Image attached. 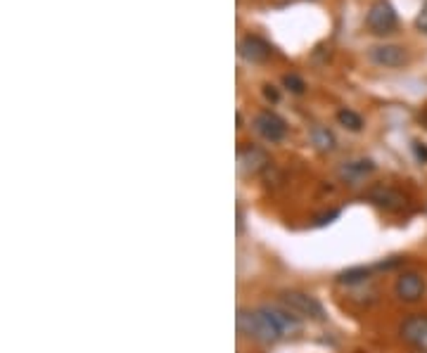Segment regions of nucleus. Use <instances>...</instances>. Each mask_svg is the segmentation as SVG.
I'll return each instance as SVG.
<instances>
[{
  "label": "nucleus",
  "mask_w": 427,
  "mask_h": 353,
  "mask_svg": "<svg viewBox=\"0 0 427 353\" xmlns=\"http://www.w3.org/2000/svg\"><path fill=\"white\" fill-rule=\"evenodd\" d=\"M237 330H240L245 337L254 339V342H261V344H275L285 339L280 335V330L275 328V323L271 320L266 306L237 311Z\"/></svg>",
  "instance_id": "obj_1"
},
{
  "label": "nucleus",
  "mask_w": 427,
  "mask_h": 353,
  "mask_svg": "<svg viewBox=\"0 0 427 353\" xmlns=\"http://www.w3.org/2000/svg\"><path fill=\"white\" fill-rule=\"evenodd\" d=\"M280 306L287 308L290 313L297 316L300 320H323L325 318V311L321 306L316 296L307 294V291H300V289H287L280 294Z\"/></svg>",
  "instance_id": "obj_2"
},
{
  "label": "nucleus",
  "mask_w": 427,
  "mask_h": 353,
  "mask_svg": "<svg viewBox=\"0 0 427 353\" xmlns=\"http://www.w3.org/2000/svg\"><path fill=\"white\" fill-rule=\"evenodd\" d=\"M397 12L392 8V3L387 0H375V3L370 5L368 15H365V26L375 33V36H387L397 29Z\"/></svg>",
  "instance_id": "obj_3"
},
{
  "label": "nucleus",
  "mask_w": 427,
  "mask_h": 353,
  "mask_svg": "<svg viewBox=\"0 0 427 353\" xmlns=\"http://www.w3.org/2000/svg\"><path fill=\"white\" fill-rule=\"evenodd\" d=\"M425 291H427L425 277L420 273H416V270H406V273L399 275L397 282H394V294L406 303L420 301V299L425 296Z\"/></svg>",
  "instance_id": "obj_4"
},
{
  "label": "nucleus",
  "mask_w": 427,
  "mask_h": 353,
  "mask_svg": "<svg viewBox=\"0 0 427 353\" xmlns=\"http://www.w3.org/2000/svg\"><path fill=\"white\" fill-rule=\"evenodd\" d=\"M254 131L261 135L266 142H280L287 135V124L275 112L263 110L254 117Z\"/></svg>",
  "instance_id": "obj_5"
},
{
  "label": "nucleus",
  "mask_w": 427,
  "mask_h": 353,
  "mask_svg": "<svg viewBox=\"0 0 427 353\" xmlns=\"http://www.w3.org/2000/svg\"><path fill=\"white\" fill-rule=\"evenodd\" d=\"M370 59L377 66H387V69H399V66L409 64V52L404 45L385 43V45H372L370 47Z\"/></svg>",
  "instance_id": "obj_6"
},
{
  "label": "nucleus",
  "mask_w": 427,
  "mask_h": 353,
  "mask_svg": "<svg viewBox=\"0 0 427 353\" xmlns=\"http://www.w3.org/2000/svg\"><path fill=\"white\" fill-rule=\"evenodd\" d=\"M399 335H402L404 342H409L411 346H418V349H427V316H409L399 328Z\"/></svg>",
  "instance_id": "obj_7"
},
{
  "label": "nucleus",
  "mask_w": 427,
  "mask_h": 353,
  "mask_svg": "<svg viewBox=\"0 0 427 353\" xmlns=\"http://www.w3.org/2000/svg\"><path fill=\"white\" fill-rule=\"evenodd\" d=\"M368 199L375 207L385 209V212H402L406 207V197L399 192V190L387 187V185H375L368 192Z\"/></svg>",
  "instance_id": "obj_8"
},
{
  "label": "nucleus",
  "mask_w": 427,
  "mask_h": 353,
  "mask_svg": "<svg viewBox=\"0 0 427 353\" xmlns=\"http://www.w3.org/2000/svg\"><path fill=\"white\" fill-rule=\"evenodd\" d=\"M237 52H240V57L245 62L261 64L271 57V45L259 36H245L240 40V45H237Z\"/></svg>",
  "instance_id": "obj_9"
},
{
  "label": "nucleus",
  "mask_w": 427,
  "mask_h": 353,
  "mask_svg": "<svg viewBox=\"0 0 427 353\" xmlns=\"http://www.w3.org/2000/svg\"><path fill=\"white\" fill-rule=\"evenodd\" d=\"M237 164H240V171L245 175H256V173L266 171L271 166V159L259 147H245V149H240V154H237Z\"/></svg>",
  "instance_id": "obj_10"
},
{
  "label": "nucleus",
  "mask_w": 427,
  "mask_h": 353,
  "mask_svg": "<svg viewBox=\"0 0 427 353\" xmlns=\"http://www.w3.org/2000/svg\"><path fill=\"white\" fill-rule=\"evenodd\" d=\"M375 171V164H372L370 159H354V161H344L340 166V178L347 180L349 185H356V183H361L365 175H370Z\"/></svg>",
  "instance_id": "obj_11"
},
{
  "label": "nucleus",
  "mask_w": 427,
  "mask_h": 353,
  "mask_svg": "<svg viewBox=\"0 0 427 353\" xmlns=\"http://www.w3.org/2000/svg\"><path fill=\"white\" fill-rule=\"evenodd\" d=\"M309 138H311V145H314L318 152H332V149L337 147L335 133H332L328 126H314L309 133Z\"/></svg>",
  "instance_id": "obj_12"
},
{
  "label": "nucleus",
  "mask_w": 427,
  "mask_h": 353,
  "mask_svg": "<svg viewBox=\"0 0 427 353\" xmlns=\"http://www.w3.org/2000/svg\"><path fill=\"white\" fill-rule=\"evenodd\" d=\"M370 277V268H365V266H354V268H347V270H342V273H337V282L340 284H361V282H365Z\"/></svg>",
  "instance_id": "obj_13"
},
{
  "label": "nucleus",
  "mask_w": 427,
  "mask_h": 353,
  "mask_svg": "<svg viewBox=\"0 0 427 353\" xmlns=\"http://www.w3.org/2000/svg\"><path fill=\"white\" fill-rule=\"evenodd\" d=\"M337 121H340V126H344L351 133H358L363 128L361 114H356V112H351V110H340V112H337Z\"/></svg>",
  "instance_id": "obj_14"
},
{
  "label": "nucleus",
  "mask_w": 427,
  "mask_h": 353,
  "mask_svg": "<svg viewBox=\"0 0 427 353\" xmlns=\"http://www.w3.org/2000/svg\"><path fill=\"white\" fill-rule=\"evenodd\" d=\"M283 86L287 88L290 93H295V95H302L304 91H307V83H304V79L297 76V74H285V76H283Z\"/></svg>",
  "instance_id": "obj_15"
},
{
  "label": "nucleus",
  "mask_w": 427,
  "mask_h": 353,
  "mask_svg": "<svg viewBox=\"0 0 427 353\" xmlns=\"http://www.w3.org/2000/svg\"><path fill=\"white\" fill-rule=\"evenodd\" d=\"M416 26H418V31H420V33H425V36H427V0L423 3V8H420V12H418V17H416Z\"/></svg>",
  "instance_id": "obj_16"
},
{
  "label": "nucleus",
  "mask_w": 427,
  "mask_h": 353,
  "mask_svg": "<svg viewBox=\"0 0 427 353\" xmlns=\"http://www.w3.org/2000/svg\"><path fill=\"white\" fill-rule=\"evenodd\" d=\"M263 95H266V100H271V103H278V91L273 86H263Z\"/></svg>",
  "instance_id": "obj_17"
}]
</instances>
